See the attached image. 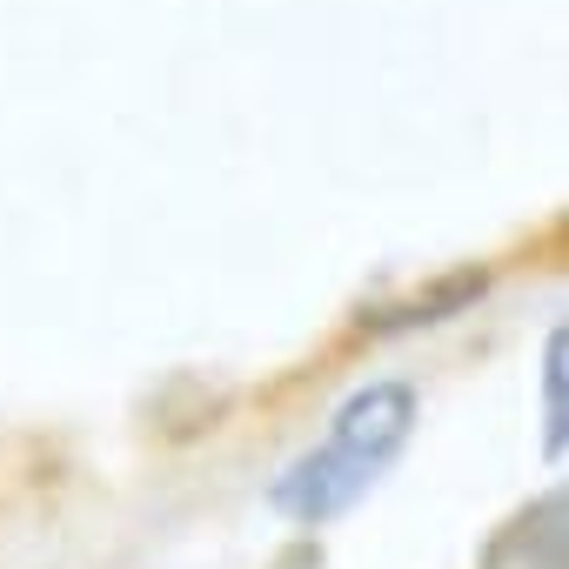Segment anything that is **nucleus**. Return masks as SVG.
I'll return each mask as SVG.
<instances>
[{"label": "nucleus", "instance_id": "obj_1", "mask_svg": "<svg viewBox=\"0 0 569 569\" xmlns=\"http://www.w3.org/2000/svg\"><path fill=\"white\" fill-rule=\"evenodd\" d=\"M416 429V396L402 382H369L362 396H349L336 409V429L322 449H309L289 476H281L268 489V502L281 516H296V522H329L342 516L356 496H369V482L396 462V449L409 442Z\"/></svg>", "mask_w": 569, "mask_h": 569}, {"label": "nucleus", "instance_id": "obj_2", "mask_svg": "<svg viewBox=\"0 0 569 569\" xmlns=\"http://www.w3.org/2000/svg\"><path fill=\"white\" fill-rule=\"evenodd\" d=\"M562 356L569 342L549 336V356H542V402H549V449H562Z\"/></svg>", "mask_w": 569, "mask_h": 569}]
</instances>
